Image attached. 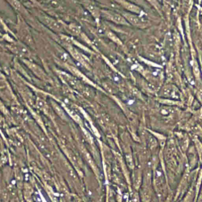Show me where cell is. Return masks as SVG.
Segmentation results:
<instances>
[{"label":"cell","instance_id":"cell-5","mask_svg":"<svg viewBox=\"0 0 202 202\" xmlns=\"http://www.w3.org/2000/svg\"><path fill=\"white\" fill-rule=\"evenodd\" d=\"M85 6L86 8L88 10V11L91 12L95 17L98 18L99 16V13L98 8L96 7L90 2H87L85 4Z\"/></svg>","mask_w":202,"mask_h":202},{"label":"cell","instance_id":"cell-9","mask_svg":"<svg viewBox=\"0 0 202 202\" xmlns=\"http://www.w3.org/2000/svg\"><path fill=\"white\" fill-rule=\"evenodd\" d=\"M55 110H56L57 111V112L60 115V116H65V114H64L63 111V110H61V108L59 106H58L57 105H56Z\"/></svg>","mask_w":202,"mask_h":202},{"label":"cell","instance_id":"cell-3","mask_svg":"<svg viewBox=\"0 0 202 202\" xmlns=\"http://www.w3.org/2000/svg\"><path fill=\"white\" fill-rule=\"evenodd\" d=\"M123 17L131 25L135 26H141L143 25V21L141 18L135 14L126 13L123 15Z\"/></svg>","mask_w":202,"mask_h":202},{"label":"cell","instance_id":"cell-8","mask_svg":"<svg viewBox=\"0 0 202 202\" xmlns=\"http://www.w3.org/2000/svg\"><path fill=\"white\" fill-rule=\"evenodd\" d=\"M108 36L109 37V38H110V39L112 40H113L114 42H115V43H118V44H121V40L118 38V37L116 36L115 34H114L112 32H108V34H107Z\"/></svg>","mask_w":202,"mask_h":202},{"label":"cell","instance_id":"cell-10","mask_svg":"<svg viewBox=\"0 0 202 202\" xmlns=\"http://www.w3.org/2000/svg\"><path fill=\"white\" fill-rule=\"evenodd\" d=\"M149 1H151V0H149Z\"/></svg>","mask_w":202,"mask_h":202},{"label":"cell","instance_id":"cell-4","mask_svg":"<svg viewBox=\"0 0 202 202\" xmlns=\"http://www.w3.org/2000/svg\"><path fill=\"white\" fill-rule=\"evenodd\" d=\"M119 2L121 4V5L129 11L131 12H135V13H140L141 12V9L138 7L135 6L134 4H132L130 2L127 1H123V0H120Z\"/></svg>","mask_w":202,"mask_h":202},{"label":"cell","instance_id":"cell-6","mask_svg":"<svg viewBox=\"0 0 202 202\" xmlns=\"http://www.w3.org/2000/svg\"><path fill=\"white\" fill-rule=\"evenodd\" d=\"M8 1L10 3V4L12 5L13 7H14L16 8V10H17L19 11L23 10V7L21 6V4L17 0H8Z\"/></svg>","mask_w":202,"mask_h":202},{"label":"cell","instance_id":"cell-1","mask_svg":"<svg viewBox=\"0 0 202 202\" xmlns=\"http://www.w3.org/2000/svg\"><path fill=\"white\" fill-rule=\"evenodd\" d=\"M103 14L106 19L115 23L116 24L128 25V21L124 18V17L121 15L116 14L115 12L107 11H103Z\"/></svg>","mask_w":202,"mask_h":202},{"label":"cell","instance_id":"cell-2","mask_svg":"<svg viewBox=\"0 0 202 202\" xmlns=\"http://www.w3.org/2000/svg\"><path fill=\"white\" fill-rule=\"evenodd\" d=\"M40 20L44 25H47L51 29H53L55 30H60L61 29V25L59 23H58L55 20H53V19L50 18L49 17H47L45 16H42V17H40Z\"/></svg>","mask_w":202,"mask_h":202},{"label":"cell","instance_id":"cell-7","mask_svg":"<svg viewBox=\"0 0 202 202\" xmlns=\"http://www.w3.org/2000/svg\"><path fill=\"white\" fill-rule=\"evenodd\" d=\"M69 30L71 32V33L74 35H78L80 33L79 28L74 25H70L69 26Z\"/></svg>","mask_w":202,"mask_h":202}]
</instances>
